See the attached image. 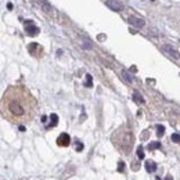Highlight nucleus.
Returning a JSON list of instances; mask_svg holds the SVG:
<instances>
[{
	"label": "nucleus",
	"mask_w": 180,
	"mask_h": 180,
	"mask_svg": "<svg viewBox=\"0 0 180 180\" xmlns=\"http://www.w3.org/2000/svg\"><path fill=\"white\" fill-rule=\"evenodd\" d=\"M38 101L24 86H10L2 98V115L13 123H24L33 119Z\"/></svg>",
	"instance_id": "f257e3e1"
},
{
	"label": "nucleus",
	"mask_w": 180,
	"mask_h": 180,
	"mask_svg": "<svg viewBox=\"0 0 180 180\" xmlns=\"http://www.w3.org/2000/svg\"><path fill=\"white\" fill-rule=\"evenodd\" d=\"M133 134L130 130H126V129H119L112 134V143L115 144V147L121 150L123 154H129L133 147Z\"/></svg>",
	"instance_id": "f03ea898"
},
{
	"label": "nucleus",
	"mask_w": 180,
	"mask_h": 180,
	"mask_svg": "<svg viewBox=\"0 0 180 180\" xmlns=\"http://www.w3.org/2000/svg\"><path fill=\"white\" fill-rule=\"evenodd\" d=\"M162 51L166 53L168 56H170L172 58H175V60L180 58V53L177 51L173 46H170V44H164V46H162Z\"/></svg>",
	"instance_id": "7ed1b4c3"
},
{
	"label": "nucleus",
	"mask_w": 180,
	"mask_h": 180,
	"mask_svg": "<svg viewBox=\"0 0 180 180\" xmlns=\"http://www.w3.org/2000/svg\"><path fill=\"white\" fill-rule=\"evenodd\" d=\"M129 24H130L132 26H134V28H143L144 25H146V21L143 20V18H140V17H129L128 18Z\"/></svg>",
	"instance_id": "20e7f679"
},
{
	"label": "nucleus",
	"mask_w": 180,
	"mask_h": 180,
	"mask_svg": "<svg viewBox=\"0 0 180 180\" xmlns=\"http://www.w3.org/2000/svg\"><path fill=\"white\" fill-rule=\"evenodd\" d=\"M69 143H71V137L67 133H61L58 136V139H57V144H58L60 147H68Z\"/></svg>",
	"instance_id": "39448f33"
},
{
	"label": "nucleus",
	"mask_w": 180,
	"mask_h": 180,
	"mask_svg": "<svg viewBox=\"0 0 180 180\" xmlns=\"http://www.w3.org/2000/svg\"><path fill=\"white\" fill-rule=\"evenodd\" d=\"M105 4L114 11H122L123 10V6H122V3H119L118 0H107Z\"/></svg>",
	"instance_id": "423d86ee"
},
{
	"label": "nucleus",
	"mask_w": 180,
	"mask_h": 180,
	"mask_svg": "<svg viewBox=\"0 0 180 180\" xmlns=\"http://www.w3.org/2000/svg\"><path fill=\"white\" fill-rule=\"evenodd\" d=\"M25 32L29 36H36L39 33V28L36 25H33L32 22H29V24H26V26H25Z\"/></svg>",
	"instance_id": "0eeeda50"
},
{
	"label": "nucleus",
	"mask_w": 180,
	"mask_h": 180,
	"mask_svg": "<svg viewBox=\"0 0 180 180\" xmlns=\"http://www.w3.org/2000/svg\"><path fill=\"white\" fill-rule=\"evenodd\" d=\"M38 3H39V7L42 8L43 11H46L47 14H53V8H51V6H50L49 3H47L46 0H36Z\"/></svg>",
	"instance_id": "6e6552de"
},
{
	"label": "nucleus",
	"mask_w": 180,
	"mask_h": 180,
	"mask_svg": "<svg viewBox=\"0 0 180 180\" xmlns=\"http://www.w3.org/2000/svg\"><path fill=\"white\" fill-rule=\"evenodd\" d=\"M146 169H147V172H155L157 170V164L155 162H152V161H147L146 162Z\"/></svg>",
	"instance_id": "1a4fd4ad"
},
{
	"label": "nucleus",
	"mask_w": 180,
	"mask_h": 180,
	"mask_svg": "<svg viewBox=\"0 0 180 180\" xmlns=\"http://www.w3.org/2000/svg\"><path fill=\"white\" fill-rule=\"evenodd\" d=\"M50 121H51V123L47 126V129H50V128H54L57 123H58V116H57L56 114H51L50 115Z\"/></svg>",
	"instance_id": "9d476101"
},
{
	"label": "nucleus",
	"mask_w": 180,
	"mask_h": 180,
	"mask_svg": "<svg viewBox=\"0 0 180 180\" xmlns=\"http://www.w3.org/2000/svg\"><path fill=\"white\" fill-rule=\"evenodd\" d=\"M122 76H123V79L126 80V82H129V83L133 82V78L128 74V71H122Z\"/></svg>",
	"instance_id": "9b49d317"
},
{
	"label": "nucleus",
	"mask_w": 180,
	"mask_h": 180,
	"mask_svg": "<svg viewBox=\"0 0 180 180\" xmlns=\"http://www.w3.org/2000/svg\"><path fill=\"white\" fill-rule=\"evenodd\" d=\"M80 42H82V46L85 47V49H92V43L89 42L86 38H82V40H80Z\"/></svg>",
	"instance_id": "f8f14e48"
},
{
	"label": "nucleus",
	"mask_w": 180,
	"mask_h": 180,
	"mask_svg": "<svg viewBox=\"0 0 180 180\" xmlns=\"http://www.w3.org/2000/svg\"><path fill=\"white\" fill-rule=\"evenodd\" d=\"M133 100H134V101H136V103H139V104H140V103H141V104H143V103H144L143 97H141V96L139 94V93H133Z\"/></svg>",
	"instance_id": "ddd939ff"
},
{
	"label": "nucleus",
	"mask_w": 180,
	"mask_h": 180,
	"mask_svg": "<svg viewBox=\"0 0 180 180\" xmlns=\"http://www.w3.org/2000/svg\"><path fill=\"white\" fill-rule=\"evenodd\" d=\"M161 147V143L158 141H154V143H150L148 144V150H157V148Z\"/></svg>",
	"instance_id": "4468645a"
},
{
	"label": "nucleus",
	"mask_w": 180,
	"mask_h": 180,
	"mask_svg": "<svg viewBox=\"0 0 180 180\" xmlns=\"http://www.w3.org/2000/svg\"><path fill=\"white\" fill-rule=\"evenodd\" d=\"M157 130H158V132H157L158 137H161V136L165 133V128H164V126H161V125H158V126H157Z\"/></svg>",
	"instance_id": "2eb2a0df"
},
{
	"label": "nucleus",
	"mask_w": 180,
	"mask_h": 180,
	"mask_svg": "<svg viewBox=\"0 0 180 180\" xmlns=\"http://www.w3.org/2000/svg\"><path fill=\"white\" fill-rule=\"evenodd\" d=\"M172 141H175V143H180V134L179 133L172 134Z\"/></svg>",
	"instance_id": "dca6fc26"
},
{
	"label": "nucleus",
	"mask_w": 180,
	"mask_h": 180,
	"mask_svg": "<svg viewBox=\"0 0 180 180\" xmlns=\"http://www.w3.org/2000/svg\"><path fill=\"white\" fill-rule=\"evenodd\" d=\"M137 157L140 158V159H143V158H144V151H143V148H141V147L137 148Z\"/></svg>",
	"instance_id": "f3484780"
},
{
	"label": "nucleus",
	"mask_w": 180,
	"mask_h": 180,
	"mask_svg": "<svg viewBox=\"0 0 180 180\" xmlns=\"http://www.w3.org/2000/svg\"><path fill=\"white\" fill-rule=\"evenodd\" d=\"M86 79H87V82H86V86H87V87H92V76H90V75H86Z\"/></svg>",
	"instance_id": "a211bd4d"
},
{
	"label": "nucleus",
	"mask_w": 180,
	"mask_h": 180,
	"mask_svg": "<svg viewBox=\"0 0 180 180\" xmlns=\"http://www.w3.org/2000/svg\"><path fill=\"white\" fill-rule=\"evenodd\" d=\"M119 166H118V170H119V172H123V169H125V164H123V162H119Z\"/></svg>",
	"instance_id": "6ab92c4d"
},
{
	"label": "nucleus",
	"mask_w": 180,
	"mask_h": 180,
	"mask_svg": "<svg viewBox=\"0 0 180 180\" xmlns=\"http://www.w3.org/2000/svg\"><path fill=\"white\" fill-rule=\"evenodd\" d=\"M165 180H173V179H172V176H166L165 177Z\"/></svg>",
	"instance_id": "aec40b11"
}]
</instances>
